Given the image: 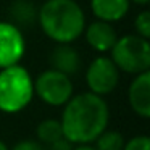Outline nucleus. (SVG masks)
<instances>
[{
  "instance_id": "obj_20",
  "label": "nucleus",
  "mask_w": 150,
  "mask_h": 150,
  "mask_svg": "<svg viewBox=\"0 0 150 150\" xmlns=\"http://www.w3.org/2000/svg\"><path fill=\"white\" fill-rule=\"evenodd\" d=\"M129 2H134V4H137V5H149V2L150 0H129Z\"/></svg>"
},
{
  "instance_id": "obj_11",
  "label": "nucleus",
  "mask_w": 150,
  "mask_h": 150,
  "mask_svg": "<svg viewBox=\"0 0 150 150\" xmlns=\"http://www.w3.org/2000/svg\"><path fill=\"white\" fill-rule=\"evenodd\" d=\"M129 0H91L94 16L105 23H115L126 16L129 11Z\"/></svg>"
},
{
  "instance_id": "obj_2",
  "label": "nucleus",
  "mask_w": 150,
  "mask_h": 150,
  "mask_svg": "<svg viewBox=\"0 0 150 150\" xmlns=\"http://www.w3.org/2000/svg\"><path fill=\"white\" fill-rule=\"evenodd\" d=\"M44 34L57 44H71L86 28V15L76 0H45L37 11Z\"/></svg>"
},
{
  "instance_id": "obj_8",
  "label": "nucleus",
  "mask_w": 150,
  "mask_h": 150,
  "mask_svg": "<svg viewBox=\"0 0 150 150\" xmlns=\"http://www.w3.org/2000/svg\"><path fill=\"white\" fill-rule=\"evenodd\" d=\"M127 100L137 116L150 118V71L136 74L127 91Z\"/></svg>"
},
{
  "instance_id": "obj_14",
  "label": "nucleus",
  "mask_w": 150,
  "mask_h": 150,
  "mask_svg": "<svg viewBox=\"0 0 150 150\" xmlns=\"http://www.w3.org/2000/svg\"><path fill=\"white\" fill-rule=\"evenodd\" d=\"M95 150H123L124 147V137L120 131H108L98 134V137L94 140Z\"/></svg>"
},
{
  "instance_id": "obj_1",
  "label": "nucleus",
  "mask_w": 150,
  "mask_h": 150,
  "mask_svg": "<svg viewBox=\"0 0 150 150\" xmlns=\"http://www.w3.org/2000/svg\"><path fill=\"white\" fill-rule=\"evenodd\" d=\"M62 113L63 137L71 144H92L110 121V110L103 97L92 92L73 95Z\"/></svg>"
},
{
  "instance_id": "obj_9",
  "label": "nucleus",
  "mask_w": 150,
  "mask_h": 150,
  "mask_svg": "<svg viewBox=\"0 0 150 150\" xmlns=\"http://www.w3.org/2000/svg\"><path fill=\"white\" fill-rule=\"evenodd\" d=\"M84 33L89 45L102 53L110 52L118 39L116 31L113 29V26L110 23H105V21H100V20L94 21L87 28H84Z\"/></svg>"
},
{
  "instance_id": "obj_15",
  "label": "nucleus",
  "mask_w": 150,
  "mask_h": 150,
  "mask_svg": "<svg viewBox=\"0 0 150 150\" xmlns=\"http://www.w3.org/2000/svg\"><path fill=\"white\" fill-rule=\"evenodd\" d=\"M134 26H136L137 36L149 39L150 37V11L144 10L137 15V18L134 20Z\"/></svg>"
},
{
  "instance_id": "obj_13",
  "label": "nucleus",
  "mask_w": 150,
  "mask_h": 150,
  "mask_svg": "<svg viewBox=\"0 0 150 150\" xmlns=\"http://www.w3.org/2000/svg\"><path fill=\"white\" fill-rule=\"evenodd\" d=\"M36 134H37V140L42 145H50V144L57 142L58 139L63 137L62 123H60V120H55V118L42 120L37 124Z\"/></svg>"
},
{
  "instance_id": "obj_16",
  "label": "nucleus",
  "mask_w": 150,
  "mask_h": 150,
  "mask_svg": "<svg viewBox=\"0 0 150 150\" xmlns=\"http://www.w3.org/2000/svg\"><path fill=\"white\" fill-rule=\"evenodd\" d=\"M123 150H150V139L145 134L131 137L127 142H124Z\"/></svg>"
},
{
  "instance_id": "obj_7",
  "label": "nucleus",
  "mask_w": 150,
  "mask_h": 150,
  "mask_svg": "<svg viewBox=\"0 0 150 150\" xmlns=\"http://www.w3.org/2000/svg\"><path fill=\"white\" fill-rule=\"evenodd\" d=\"M26 52L23 33L8 21H0V69L18 65Z\"/></svg>"
},
{
  "instance_id": "obj_6",
  "label": "nucleus",
  "mask_w": 150,
  "mask_h": 150,
  "mask_svg": "<svg viewBox=\"0 0 150 150\" xmlns=\"http://www.w3.org/2000/svg\"><path fill=\"white\" fill-rule=\"evenodd\" d=\"M86 82L89 92L95 95H108L116 89L120 82V69L108 57H97L92 60L86 71Z\"/></svg>"
},
{
  "instance_id": "obj_12",
  "label": "nucleus",
  "mask_w": 150,
  "mask_h": 150,
  "mask_svg": "<svg viewBox=\"0 0 150 150\" xmlns=\"http://www.w3.org/2000/svg\"><path fill=\"white\" fill-rule=\"evenodd\" d=\"M10 15L15 26H31L37 21V8L29 0H15L10 7Z\"/></svg>"
},
{
  "instance_id": "obj_21",
  "label": "nucleus",
  "mask_w": 150,
  "mask_h": 150,
  "mask_svg": "<svg viewBox=\"0 0 150 150\" xmlns=\"http://www.w3.org/2000/svg\"><path fill=\"white\" fill-rule=\"evenodd\" d=\"M0 150H10V149L7 147V144H5L2 139H0Z\"/></svg>"
},
{
  "instance_id": "obj_18",
  "label": "nucleus",
  "mask_w": 150,
  "mask_h": 150,
  "mask_svg": "<svg viewBox=\"0 0 150 150\" xmlns=\"http://www.w3.org/2000/svg\"><path fill=\"white\" fill-rule=\"evenodd\" d=\"M49 147H50V150H73V144L68 139H65V137H62L57 142L50 144Z\"/></svg>"
},
{
  "instance_id": "obj_4",
  "label": "nucleus",
  "mask_w": 150,
  "mask_h": 150,
  "mask_svg": "<svg viewBox=\"0 0 150 150\" xmlns=\"http://www.w3.org/2000/svg\"><path fill=\"white\" fill-rule=\"evenodd\" d=\"M110 52L111 60L120 71L140 74L149 71L150 68L149 39H144L137 34H126L123 37H118Z\"/></svg>"
},
{
  "instance_id": "obj_3",
  "label": "nucleus",
  "mask_w": 150,
  "mask_h": 150,
  "mask_svg": "<svg viewBox=\"0 0 150 150\" xmlns=\"http://www.w3.org/2000/svg\"><path fill=\"white\" fill-rule=\"evenodd\" d=\"M34 97V79L20 63L0 69V111L20 113Z\"/></svg>"
},
{
  "instance_id": "obj_19",
  "label": "nucleus",
  "mask_w": 150,
  "mask_h": 150,
  "mask_svg": "<svg viewBox=\"0 0 150 150\" xmlns=\"http://www.w3.org/2000/svg\"><path fill=\"white\" fill-rule=\"evenodd\" d=\"M73 150H95V147L91 144H78L76 147H73Z\"/></svg>"
},
{
  "instance_id": "obj_10",
  "label": "nucleus",
  "mask_w": 150,
  "mask_h": 150,
  "mask_svg": "<svg viewBox=\"0 0 150 150\" xmlns=\"http://www.w3.org/2000/svg\"><path fill=\"white\" fill-rule=\"evenodd\" d=\"M50 65H52V69L71 76L76 74L81 68V57L78 50L69 44H58L50 53Z\"/></svg>"
},
{
  "instance_id": "obj_17",
  "label": "nucleus",
  "mask_w": 150,
  "mask_h": 150,
  "mask_svg": "<svg viewBox=\"0 0 150 150\" xmlns=\"http://www.w3.org/2000/svg\"><path fill=\"white\" fill-rule=\"evenodd\" d=\"M10 150H45V147L39 142V140H33V139H24L16 142Z\"/></svg>"
},
{
  "instance_id": "obj_5",
  "label": "nucleus",
  "mask_w": 150,
  "mask_h": 150,
  "mask_svg": "<svg viewBox=\"0 0 150 150\" xmlns=\"http://www.w3.org/2000/svg\"><path fill=\"white\" fill-rule=\"evenodd\" d=\"M34 94L50 107H63L73 97V81L57 69H45L34 81Z\"/></svg>"
}]
</instances>
